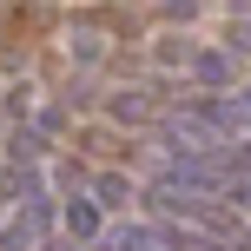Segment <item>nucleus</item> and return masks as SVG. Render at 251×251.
Masks as SVG:
<instances>
[{
	"label": "nucleus",
	"mask_w": 251,
	"mask_h": 251,
	"mask_svg": "<svg viewBox=\"0 0 251 251\" xmlns=\"http://www.w3.org/2000/svg\"><path fill=\"white\" fill-rule=\"evenodd\" d=\"M192 79H199L205 93H231V86H238V53H225V47H199Z\"/></svg>",
	"instance_id": "f257e3e1"
},
{
	"label": "nucleus",
	"mask_w": 251,
	"mask_h": 251,
	"mask_svg": "<svg viewBox=\"0 0 251 251\" xmlns=\"http://www.w3.org/2000/svg\"><path fill=\"white\" fill-rule=\"evenodd\" d=\"M106 119H119V126H159V106H152V93L119 86V93H106Z\"/></svg>",
	"instance_id": "f03ea898"
},
{
	"label": "nucleus",
	"mask_w": 251,
	"mask_h": 251,
	"mask_svg": "<svg viewBox=\"0 0 251 251\" xmlns=\"http://www.w3.org/2000/svg\"><path fill=\"white\" fill-rule=\"evenodd\" d=\"M100 199H93V192H73V199H66V238H79V245H93L100 238Z\"/></svg>",
	"instance_id": "7ed1b4c3"
},
{
	"label": "nucleus",
	"mask_w": 251,
	"mask_h": 251,
	"mask_svg": "<svg viewBox=\"0 0 251 251\" xmlns=\"http://www.w3.org/2000/svg\"><path fill=\"white\" fill-rule=\"evenodd\" d=\"M93 199H100V212H126V205H132V178L100 172V178H93Z\"/></svg>",
	"instance_id": "20e7f679"
},
{
	"label": "nucleus",
	"mask_w": 251,
	"mask_h": 251,
	"mask_svg": "<svg viewBox=\"0 0 251 251\" xmlns=\"http://www.w3.org/2000/svg\"><path fill=\"white\" fill-rule=\"evenodd\" d=\"M152 60H159V66H185V73H192L199 47H192V40H159V47H152Z\"/></svg>",
	"instance_id": "39448f33"
},
{
	"label": "nucleus",
	"mask_w": 251,
	"mask_h": 251,
	"mask_svg": "<svg viewBox=\"0 0 251 251\" xmlns=\"http://www.w3.org/2000/svg\"><path fill=\"white\" fill-rule=\"evenodd\" d=\"M225 53H238V60H251V20H231V33H225Z\"/></svg>",
	"instance_id": "423d86ee"
},
{
	"label": "nucleus",
	"mask_w": 251,
	"mask_h": 251,
	"mask_svg": "<svg viewBox=\"0 0 251 251\" xmlns=\"http://www.w3.org/2000/svg\"><path fill=\"white\" fill-rule=\"evenodd\" d=\"M165 13H172V20H192V13H199V0H159Z\"/></svg>",
	"instance_id": "0eeeda50"
},
{
	"label": "nucleus",
	"mask_w": 251,
	"mask_h": 251,
	"mask_svg": "<svg viewBox=\"0 0 251 251\" xmlns=\"http://www.w3.org/2000/svg\"><path fill=\"white\" fill-rule=\"evenodd\" d=\"M40 251H79V238H47Z\"/></svg>",
	"instance_id": "6e6552de"
},
{
	"label": "nucleus",
	"mask_w": 251,
	"mask_h": 251,
	"mask_svg": "<svg viewBox=\"0 0 251 251\" xmlns=\"http://www.w3.org/2000/svg\"><path fill=\"white\" fill-rule=\"evenodd\" d=\"M231 20H251V0H231Z\"/></svg>",
	"instance_id": "1a4fd4ad"
},
{
	"label": "nucleus",
	"mask_w": 251,
	"mask_h": 251,
	"mask_svg": "<svg viewBox=\"0 0 251 251\" xmlns=\"http://www.w3.org/2000/svg\"><path fill=\"white\" fill-rule=\"evenodd\" d=\"M231 251H251V225H245V231H238V238H231Z\"/></svg>",
	"instance_id": "9d476101"
},
{
	"label": "nucleus",
	"mask_w": 251,
	"mask_h": 251,
	"mask_svg": "<svg viewBox=\"0 0 251 251\" xmlns=\"http://www.w3.org/2000/svg\"><path fill=\"white\" fill-rule=\"evenodd\" d=\"M0 218H7V185H0Z\"/></svg>",
	"instance_id": "9b49d317"
},
{
	"label": "nucleus",
	"mask_w": 251,
	"mask_h": 251,
	"mask_svg": "<svg viewBox=\"0 0 251 251\" xmlns=\"http://www.w3.org/2000/svg\"><path fill=\"white\" fill-rule=\"evenodd\" d=\"M146 251H165V245H146Z\"/></svg>",
	"instance_id": "f8f14e48"
}]
</instances>
